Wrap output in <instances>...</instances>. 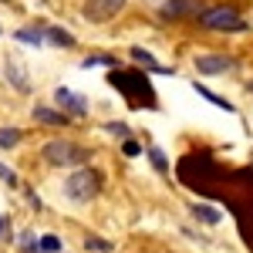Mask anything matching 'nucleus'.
Here are the masks:
<instances>
[{
	"mask_svg": "<svg viewBox=\"0 0 253 253\" xmlns=\"http://www.w3.org/2000/svg\"><path fill=\"white\" fill-rule=\"evenodd\" d=\"M108 132H112V135H128V125H122V122H112V125H108Z\"/></svg>",
	"mask_w": 253,
	"mask_h": 253,
	"instance_id": "a211bd4d",
	"label": "nucleus"
},
{
	"mask_svg": "<svg viewBox=\"0 0 253 253\" xmlns=\"http://www.w3.org/2000/svg\"><path fill=\"white\" fill-rule=\"evenodd\" d=\"M193 10H199V3H196V0H169V3L162 7V17L179 20V17H186V14H193Z\"/></svg>",
	"mask_w": 253,
	"mask_h": 253,
	"instance_id": "0eeeda50",
	"label": "nucleus"
},
{
	"mask_svg": "<svg viewBox=\"0 0 253 253\" xmlns=\"http://www.w3.org/2000/svg\"><path fill=\"white\" fill-rule=\"evenodd\" d=\"M196 91H199V95L206 98V101H213L216 108H223V112H233V105H230V101H226V98H219V95H213V91H210V88H203V84H196Z\"/></svg>",
	"mask_w": 253,
	"mask_h": 253,
	"instance_id": "f8f14e48",
	"label": "nucleus"
},
{
	"mask_svg": "<svg viewBox=\"0 0 253 253\" xmlns=\"http://www.w3.org/2000/svg\"><path fill=\"white\" fill-rule=\"evenodd\" d=\"M14 38L24 41V44H34V47H41V44H44V34H41V31H17Z\"/></svg>",
	"mask_w": 253,
	"mask_h": 253,
	"instance_id": "2eb2a0df",
	"label": "nucleus"
},
{
	"mask_svg": "<svg viewBox=\"0 0 253 253\" xmlns=\"http://www.w3.org/2000/svg\"><path fill=\"white\" fill-rule=\"evenodd\" d=\"M149 159H152V166H156L159 172H169V162H166V152H162V149L152 145V149H149Z\"/></svg>",
	"mask_w": 253,
	"mask_h": 253,
	"instance_id": "dca6fc26",
	"label": "nucleus"
},
{
	"mask_svg": "<svg viewBox=\"0 0 253 253\" xmlns=\"http://www.w3.org/2000/svg\"><path fill=\"white\" fill-rule=\"evenodd\" d=\"M95 64H115L112 58H88L84 61V68H95Z\"/></svg>",
	"mask_w": 253,
	"mask_h": 253,
	"instance_id": "aec40b11",
	"label": "nucleus"
},
{
	"mask_svg": "<svg viewBox=\"0 0 253 253\" xmlns=\"http://www.w3.org/2000/svg\"><path fill=\"white\" fill-rule=\"evenodd\" d=\"M64 193H68L71 203H88V199L98 193L95 169H78V172H71V175H68V182H64Z\"/></svg>",
	"mask_w": 253,
	"mask_h": 253,
	"instance_id": "f257e3e1",
	"label": "nucleus"
},
{
	"mask_svg": "<svg viewBox=\"0 0 253 253\" xmlns=\"http://www.w3.org/2000/svg\"><path fill=\"white\" fill-rule=\"evenodd\" d=\"M193 216L199 223H206V226H216V223H219V210L206 206V203H193Z\"/></svg>",
	"mask_w": 253,
	"mask_h": 253,
	"instance_id": "1a4fd4ad",
	"label": "nucleus"
},
{
	"mask_svg": "<svg viewBox=\"0 0 253 253\" xmlns=\"http://www.w3.org/2000/svg\"><path fill=\"white\" fill-rule=\"evenodd\" d=\"M142 149H138V142H125V156H138Z\"/></svg>",
	"mask_w": 253,
	"mask_h": 253,
	"instance_id": "412c9836",
	"label": "nucleus"
},
{
	"mask_svg": "<svg viewBox=\"0 0 253 253\" xmlns=\"http://www.w3.org/2000/svg\"><path fill=\"white\" fill-rule=\"evenodd\" d=\"M230 68H233V58H226V54H199L196 58V71L199 75H223Z\"/></svg>",
	"mask_w": 253,
	"mask_h": 253,
	"instance_id": "39448f33",
	"label": "nucleus"
},
{
	"mask_svg": "<svg viewBox=\"0 0 253 253\" xmlns=\"http://www.w3.org/2000/svg\"><path fill=\"white\" fill-rule=\"evenodd\" d=\"M47 38H51V44H58V47H71L75 44V38L68 31H61V27H47Z\"/></svg>",
	"mask_w": 253,
	"mask_h": 253,
	"instance_id": "9b49d317",
	"label": "nucleus"
},
{
	"mask_svg": "<svg viewBox=\"0 0 253 253\" xmlns=\"http://www.w3.org/2000/svg\"><path fill=\"white\" fill-rule=\"evenodd\" d=\"M132 58H135L138 64H145V68H149V71H162V75H166V71H169V68H162V64H159V61L152 58V54H149V51H145V47H132Z\"/></svg>",
	"mask_w": 253,
	"mask_h": 253,
	"instance_id": "9d476101",
	"label": "nucleus"
},
{
	"mask_svg": "<svg viewBox=\"0 0 253 253\" xmlns=\"http://www.w3.org/2000/svg\"><path fill=\"white\" fill-rule=\"evenodd\" d=\"M38 253H61V240H58V236H51V233L41 236V240H38Z\"/></svg>",
	"mask_w": 253,
	"mask_h": 253,
	"instance_id": "ddd939ff",
	"label": "nucleus"
},
{
	"mask_svg": "<svg viewBox=\"0 0 253 253\" xmlns=\"http://www.w3.org/2000/svg\"><path fill=\"white\" fill-rule=\"evenodd\" d=\"M0 179H3V182H10V186H14V182H17V175L10 172V169H7V166H0Z\"/></svg>",
	"mask_w": 253,
	"mask_h": 253,
	"instance_id": "6ab92c4d",
	"label": "nucleus"
},
{
	"mask_svg": "<svg viewBox=\"0 0 253 253\" xmlns=\"http://www.w3.org/2000/svg\"><path fill=\"white\" fill-rule=\"evenodd\" d=\"M199 24L210 27V31H247L243 17L236 14L233 7H210L199 14Z\"/></svg>",
	"mask_w": 253,
	"mask_h": 253,
	"instance_id": "f03ea898",
	"label": "nucleus"
},
{
	"mask_svg": "<svg viewBox=\"0 0 253 253\" xmlns=\"http://www.w3.org/2000/svg\"><path fill=\"white\" fill-rule=\"evenodd\" d=\"M44 159L51 166H78V162H84V149H78L75 142H47Z\"/></svg>",
	"mask_w": 253,
	"mask_h": 253,
	"instance_id": "7ed1b4c3",
	"label": "nucleus"
},
{
	"mask_svg": "<svg viewBox=\"0 0 253 253\" xmlns=\"http://www.w3.org/2000/svg\"><path fill=\"white\" fill-rule=\"evenodd\" d=\"M122 7H125V0H88L84 3V17L101 24V20H112Z\"/></svg>",
	"mask_w": 253,
	"mask_h": 253,
	"instance_id": "20e7f679",
	"label": "nucleus"
},
{
	"mask_svg": "<svg viewBox=\"0 0 253 253\" xmlns=\"http://www.w3.org/2000/svg\"><path fill=\"white\" fill-rule=\"evenodd\" d=\"M20 142V128H0V149H14Z\"/></svg>",
	"mask_w": 253,
	"mask_h": 253,
	"instance_id": "4468645a",
	"label": "nucleus"
},
{
	"mask_svg": "<svg viewBox=\"0 0 253 253\" xmlns=\"http://www.w3.org/2000/svg\"><path fill=\"white\" fill-rule=\"evenodd\" d=\"M54 101L61 105L64 115H84V112H88V101L81 95H75L71 88H58V91H54Z\"/></svg>",
	"mask_w": 253,
	"mask_h": 253,
	"instance_id": "423d86ee",
	"label": "nucleus"
},
{
	"mask_svg": "<svg viewBox=\"0 0 253 253\" xmlns=\"http://www.w3.org/2000/svg\"><path fill=\"white\" fill-rule=\"evenodd\" d=\"M34 118L44 122V125H64V122H68L64 112H54V108H47V105H38V108H34Z\"/></svg>",
	"mask_w": 253,
	"mask_h": 253,
	"instance_id": "6e6552de",
	"label": "nucleus"
},
{
	"mask_svg": "<svg viewBox=\"0 0 253 253\" xmlns=\"http://www.w3.org/2000/svg\"><path fill=\"white\" fill-rule=\"evenodd\" d=\"M84 247H88V250H98V253H112V243H108V240H98V236H88Z\"/></svg>",
	"mask_w": 253,
	"mask_h": 253,
	"instance_id": "f3484780",
	"label": "nucleus"
}]
</instances>
